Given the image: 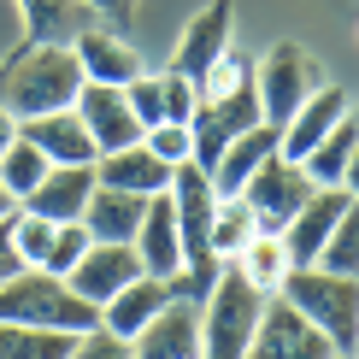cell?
Here are the masks:
<instances>
[{"label":"cell","mask_w":359,"mask_h":359,"mask_svg":"<svg viewBox=\"0 0 359 359\" xmlns=\"http://www.w3.org/2000/svg\"><path fill=\"white\" fill-rule=\"evenodd\" d=\"M230 36H236V6H230V0H206V6L183 24V36H177L171 71H183V77L201 83V71L212 65L218 53H230Z\"/></svg>","instance_id":"14"},{"label":"cell","mask_w":359,"mask_h":359,"mask_svg":"<svg viewBox=\"0 0 359 359\" xmlns=\"http://www.w3.org/2000/svg\"><path fill=\"white\" fill-rule=\"evenodd\" d=\"M71 53H77V71H83V83H112V88H124L130 77H142V53H136V41L130 36H118V29L107 24H88L71 36Z\"/></svg>","instance_id":"15"},{"label":"cell","mask_w":359,"mask_h":359,"mask_svg":"<svg viewBox=\"0 0 359 359\" xmlns=\"http://www.w3.org/2000/svg\"><path fill=\"white\" fill-rule=\"evenodd\" d=\"M12 142H18V118H12L6 107H0V154H6V147H12Z\"/></svg>","instance_id":"37"},{"label":"cell","mask_w":359,"mask_h":359,"mask_svg":"<svg viewBox=\"0 0 359 359\" xmlns=\"http://www.w3.org/2000/svg\"><path fill=\"white\" fill-rule=\"evenodd\" d=\"M95 183L100 189H118V194H165L171 189V165L165 159H154L142 142H130V147H112V154H100L95 159Z\"/></svg>","instance_id":"18"},{"label":"cell","mask_w":359,"mask_h":359,"mask_svg":"<svg viewBox=\"0 0 359 359\" xmlns=\"http://www.w3.org/2000/svg\"><path fill=\"white\" fill-rule=\"evenodd\" d=\"M71 330H41V324H0V359H71Z\"/></svg>","instance_id":"27"},{"label":"cell","mask_w":359,"mask_h":359,"mask_svg":"<svg viewBox=\"0 0 359 359\" xmlns=\"http://www.w3.org/2000/svg\"><path fill=\"white\" fill-rule=\"evenodd\" d=\"M271 154H277V130H271V124L242 130V136H236V142L218 154V165H212V189H218V194H236V189L253 177V165H259V159H271Z\"/></svg>","instance_id":"23"},{"label":"cell","mask_w":359,"mask_h":359,"mask_svg":"<svg viewBox=\"0 0 359 359\" xmlns=\"http://www.w3.org/2000/svg\"><path fill=\"white\" fill-rule=\"evenodd\" d=\"M18 271H24V259H18V248H12V218H6L0 224V283L18 277Z\"/></svg>","instance_id":"36"},{"label":"cell","mask_w":359,"mask_h":359,"mask_svg":"<svg viewBox=\"0 0 359 359\" xmlns=\"http://www.w3.org/2000/svg\"><path fill=\"white\" fill-rule=\"evenodd\" d=\"M12 212H18V201H12V194H6V183H0V224H6Z\"/></svg>","instance_id":"38"},{"label":"cell","mask_w":359,"mask_h":359,"mask_svg":"<svg viewBox=\"0 0 359 359\" xmlns=\"http://www.w3.org/2000/svg\"><path fill=\"white\" fill-rule=\"evenodd\" d=\"M136 271H142V259H136V248H130V242H88V253L65 271V283H71L77 301H88V306L100 312Z\"/></svg>","instance_id":"13"},{"label":"cell","mask_w":359,"mask_h":359,"mask_svg":"<svg viewBox=\"0 0 359 359\" xmlns=\"http://www.w3.org/2000/svg\"><path fill=\"white\" fill-rule=\"evenodd\" d=\"M71 112L83 118V130H88V142H95V154H112V147L142 142V118L130 112L124 88H112V83H83L77 100H71Z\"/></svg>","instance_id":"11"},{"label":"cell","mask_w":359,"mask_h":359,"mask_svg":"<svg viewBox=\"0 0 359 359\" xmlns=\"http://www.w3.org/2000/svg\"><path fill=\"white\" fill-rule=\"evenodd\" d=\"M41 177H48V154H41L36 142H24V136H18L6 154H0V183H6L12 201H24V194L36 189Z\"/></svg>","instance_id":"29"},{"label":"cell","mask_w":359,"mask_h":359,"mask_svg":"<svg viewBox=\"0 0 359 359\" xmlns=\"http://www.w3.org/2000/svg\"><path fill=\"white\" fill-rule=\"evenodd\" d=\"M248 201V212H253V224H259V230H283V224L294 218V206L306 201L312 194V177L301 171V165H289V159L283 154H271V159H259V165H253V177L242 189H236Z\"/></svg>","instance_id":"8"},{"label":"cell","mask_w":359,"mask_h":359,"mask_svg":"<svg viewBox=\"0 0 359 359\" xmlns=\"http://www.w3.org/2000/svg\"><path fill=\"white\" fill-rule=\"evenodd\" d=\"M18 12H24V41H71L77 29L95 24L83 0H18Z\"/></svg>","instance_id":"25"},{"label":"cell","mask_w":359,"mask_h":359,"mask_svg":"<svg viewBox=\"0 0 359 359\" xmlns=\"http://www.w3.org/2000/svg\"><path fill=\"white\" fill-rule=\"evenodd\" d=\"M330 359H359V353H330Z\"/></svg>","instance_id":"39"},{"label":"cell","mask_w":359,"mask_h":359,"mask_svg":"<svg viewBox=\"0 0 359 359\" xmlns=\"http://www.w3.org/2000/svg\"><path fill=\"white\" fill-rule=\"evenodd\" d=\"M230 265H236V271H242L259 294H277V289H283V277H289V248H283L271 230H259V236H253V242L236 253Z\"/></svg>","instance_id":"26"},{"label":"cell","mask_w":359,"mask_h":359,"mask_svg":"<svg viewBox=\"0 0 359 359\" xmlns=\"http://www.w3.org/2000/svg\"><path fill=\"white\" fill-rule=\"evenodd\" d=\"M136 359H201V301H165L130 336Z\"/></svg>","instance_id":"16"},{"label":"cell","mask_w":359,"mask_h":359,"mask_svg":"<svg viewBox=\"0 0 359 359\" xmlns=\"http://www.w3.org/2000/svg\"><path fill=\"white\" fill-rule=\"evenodd\" d=\"M312 265H324V271H336V277H359V206H348V212L336 218V230L324 236V248H318Z\"/></svg>","instance_id":"28"},{"label":"cell","mask_w":359,"mask_h":359,"mask_svg":"<svg viewBox=\"0 0 359 359\" xmlns=\"http://www.w3.org/2000/svg\"><path fill=\"white\" fill-rule=\"evenodd\" d=\"M130 248H136L142 271H154V277H177V271H183V242H177L171 194H147L142 224H136V236H130Z\"/></svg>","instance_id":"17"},{"label":"cell","mask_w":359,"mask_h":359,"mask_svg":"<svg viewBox=\"0 0 359 359\" xmlns=\"http://www.w3.org/2000/svg\"><path fill=\"white\" fill-rule=\"evenodd\" d=\"M142 147H147L154 159H165L171 171H177V165H189V159H194L189 124H147V130H142Z\"/></svg>","instance_id":"33"},{"label":"cell","mask_w":359,"mask_h":359,"mask_svg":"<svg viewBox=\"0 0 359 359\" xmlns=\"http://www.w3.org/2000/svg\"><path fill=\"white\" fill-rule=\"evenodd\" d=\"M88 194H95V165H48V177L18 206H29V212L53 218V224H71V218H83Z\"/></svg>","instance_id":"20"},{"label":"cell","mask_w":359,"mask_h":359,"mask_svg":"<svg viewBox=\"0 0 359 359\" xmlns=\"http://www.w3.org/2000/svg\"><path fill=\"white\" fill-rule=\"evenodd\" d=\"M88 242L95 236L83 230V218H71V224H53V242H48V259H41V271H53V277H65L71 265L88 253Z\"/></svg>","instance_id":"32"},{"label":"cell","mask_w":359,"mask_h":359,"mask_svg":"<svg viewBox=\"0 0 359 359\" xmlns=\"http://www.w3.org/2000/svg\"><path fill=\"white\" fill-rule=\"evenodd\" d=\"M71 359H136V348H130L124 336L88 324V330H77V341H71Z\"/></svg>","instance_id":"34"},{"label":"cell","mask_w":359,"mask_h":359,"mask_svg":"<svg viewBox=\"0 0 359 359\" xmlns=\"http://www.w3.org/2000/svg\"><path fill=\"white\" fill-rule=\"evenodd\" d=\"M194 107H201V88H194V77H183V71H159V124H189Z\"/></svg>","instance_id":"30"},{"label":"cell","mask_w":359,"mask_h":359,"mask_svg":"<svg viewBox=\"0 0 359 359\" xmlns=\"http://www.w3.org/2000/svg\"><path fill=\"white\" fill-rule=\"evenodd\" d=\"M353 165H359V124L348 112L330 136L301 159V171L312 177V189H353Z\"/></svg>","instance_id":"21"},{"label":"cell","mask_w":359,"mask_h":359,"mask_svg":"<svg viewBox=\"0 0 359 359\" xmlns=\"http://www.w3.org/2000/svg\"><path fill=\"white\" fill-rule=\"evenodd\" d=\"M348 112H353V107H348V88L324 77V83H318V88H312V95L301 100V107H294V112L277 124V154L289 159V165H301V159H306V154H312V147H318L324 136H330V130H336Z\"/></svg>","instance_id":"10"},{"label":"cell","mask_w":359,"mask_h":359,"mask_svg":"<svg viewBox=\"0 0 359 359\" xmlns=\"http://www.w3.org/2000/svg\"><path fill=\"white\" fill-rule=\"evenodd\" d=\"M259 312H265V294L224 259L212 289L201 294V359H242Z\"/></svg>","instance_id":"3"},{"label":"cell","mask_w":359,"mask_h":359,"mask_svg":"<svg viewBox=\"0 0 359 359\" xmlns=\"http://www.w3.org/2000/svg\"><path fill=\"white\" fill-rule=\"evenodd\" d=\"M330 353L336 348L312 330L283 294H265V312H259V324H253V341H248L242 359H330Z\"/></svg>","instance_id":"9"},{"label":"cell","mask_w":359,"mask_h":359,"mask_svg":"<svg viewBox=\"0 0 359 359\" xmlns=\"http://www.w3.org/2000/svg\"><path fill=\"white\" fill-rule=\"evenodd\" d=\"M18 136L24 142H36L41 154H48V165H95V142H88V130H83V118L77 112H41V118H24L18 124Z\"/></svg>","instance_id":"19"},{"label":"cell","mask_w":359,"mask_h":359,"mask_svg":"<svg viewBox=\"0 0 359 359\" xmlns=\"http://www.w3.org/2000/svg\"><path fill=\"white\" fill-rule=\"evenodd\" d=\"M83 6H88L95 24L118 29V36H130V24H136V0H83Z\"/></svg>","instance_id":"35"},{"label":"cell","mask_w":359,"mask_h":359,"mask_svg":"<svg viewBox=\"0 0 359 359\" xmlns=\"http://www.w3.org/2000/svg\"><path fill=\"white\" fill-rule=\"evenodd\" d=\"M318 83H324V65L301 48V41H271V48L253 59V95H259V118L271 130L301 107Z\"/></svg>","instance_id":"5"},{"label":"cell","mask_w":359,"mask_h":359,"mask_svg":"<svg viewBox=\"0 0 359 359\" xmlns=\"http://www.w3.org/2000/svg\"><path fill=\"white\" fill-rule=\"evenodd\" d=\"M253 124H265V118H259V95H253V83L230 88V95L201 100V107H194V118H189V142H194V159H189V165L212 177L218 154H224L236 136H242V130H253Z\"/></svg>","instance_id":"7"},{"label":"cell","mask_w":359,"mask_h":359,"mask_svg":"<svg viewBox=\"0 0 359 359\" xmlns=\"http://www.w3.org/2000/svg\"><path fill=\"white\" fill-rule=\"evenodd\" d=\"M142 194H118V189H100L88 194V206H83V230L95 236V242H130L136 236V224H142Z\"/></svg>","instance_id":"22"},{"label":"cell","mask_w":359,"mask_h":359,"mask_svg":"<svg viewBox=\"0 0 359 359\" xmlns=\"http://www.w3.org/2000/svg\"><path fill=\"white\" fill-rule=\"evenodd\" d=\"M48 242H53V218L18 206V212H12V248H18V259L24 265H41V259H48Z\"/></svg>","instance_id":"31"},{"label":"cell","mask_w":359,"mask_h":359,"mask_svg":"<svg viewBox=\"0 0 359 359\" xmlns=\"http://www.w3.org/2000/svg\"><path fill=\"white\" fill-rule=\"evenodd\" d=\"M83 88L77 53L71 41H18V53L0 65V107L12 118H41V112H65Z\"/></svg>","instance_id":"1"},{"label":"cell","mask_w":359,"mask_h":359,"mask_svg":"<svg viewBox=\"0 0 359 359\" xmlns=\"http://www.w3.org/2000/svg\"><path fill=\"white\" fill-rule=\"evenodd\" d=\"M348 206H359V201H353V189H312L306 201L294 206V218L277 230V242L289 248V265H312V259H318L324 236L336 230V218L348 212Z\"/></svg>","instance_id":"12"},{"label":"cell","mask_w":359,"mask_h":359,"mask_svg":"<svg viewBox=\"0 0 359 359\" xmlns=\"http://www.w3.org/2000/svg\"><path fill=\"white\" fill-rule=\"evenodd\" d=\"M277 294L336 353H359V277H336L324 265H289V277H283Z\"/></svg>","instance_id":"2"},{"label":"cell","mask_w":359,"mask_h":359,"mask_svg":"<svg viewBox=\"0 0 359 359\" xmlns=\"http://www.w3.org/2000/svg\"><path fill=\"white\" fill-rule=\"evenodd\" d=\"M253 236H259V224H253L248 201H242V194H218V201H212V224H206V253L224 265V259H236Z\"/></svg>","instance_id":"24"},{"label":"cell","mask_w":359,"mask_h":359,"mask_svg":"<svg viewBox=\"0 0 359 359\" xmlns=\"http://www.w3.org/2000/svg\"><path fill=\"white\" fill-rule=\"evenodd\" d=\"M165 194H171L177 242H183V271H194L201 283H212V277H218V259L206 253V224H212V201H218L212 177H206V171H194V165H177Z\"/></svg>","instance_id":"6"},{"label":"cell","mask_w":359,"mask_h":359,"mask_svg":"<svg viewBox=\"0 0 359 359\" xmlns=\"http://www.w3.org/2000/svg\"><path fill=\"white\" fill-rule=\"evenodd\" d=\"M0 324H41V330H88L95 324V306L71 294L65 277L41 271V265H24L18 277L0 283Z\"/></svg>","instance_id":"4"}]
</instances>
